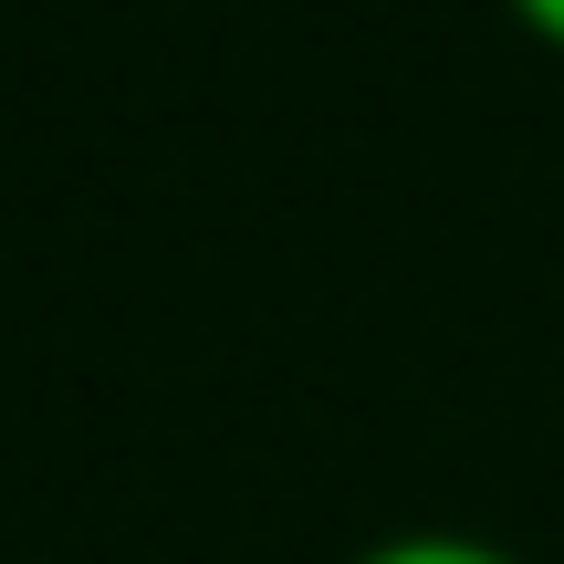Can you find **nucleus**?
<instances>
[{
    "label": "nucleus",
    "instance_id": "1",
    "mask_svg": "<svg viewBox=\"0 0 564 564\" xmlns=\"http://www.w3.org/2000/svg\"><path fill=\"white\" fill-rule=\"evenodd\" d=\"M356 564H512V554L481 544V533H387V544H366Z\"/></svg>",
    "mask_w": 564,
    "mask_h": 564
},
{
    "label": "nucleus",
    "instance_id": "2",
    "mask_svg": "<svg viewBox=\"0 0 564 564\" xmlns=\"http://www.w3.org/2000/svg\"><path fill=\"white\" fill-rule=\"evenodd\" d=\"M512 21H523L533 42H554V53H564V0H512Z\"/></svg>",
    "mask_w": 564,
    "mask_h": 564
}]
</instances>
